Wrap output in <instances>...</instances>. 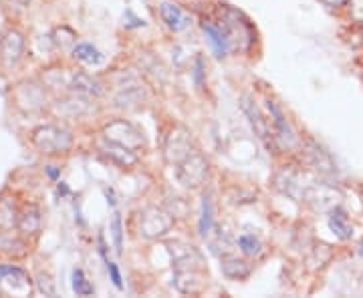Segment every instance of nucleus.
Wrapping results in <instances>:
<instances>
[{"label": "nucleus", "mask_w": 363, "mask_h": 298, "mask_svg": "<svg viewBox=\"0 0 363 298\" xmlns=\"http://www.w3.org/2000/svg\"><path fill=\"white\" fill-rule=\"evenodd\" d=\"M362 37H363V25H362Z\"/></svg>", "instance_id": "35"}, {"label": "nucleus", "mask_w": 363, "mask_h": 298, "mask_svg": "<svg viewBox=\"0 0 363 298\" xmlns=\"http://www.w3.org/2000/svg\"><path fill=\"white\" fill-rule=\"evenodd\" d=\"M47 173H49V178H51V180H57V178H59V169H55L52 168V166H47Z\"/></svg>", "instance_id": "32"}, {"label": "nucleus", "mask_w": 363, "mask_h": 298, "mask_svg": "<svg viewBox=\"0 0 363 298\" xmlns=\"http://www.w3.org/2000/svg\"><path fill=\"white\" fill-rule=\"evenodd\" d=\"M315 182L317 180L313 178L311 173L295 169L293 166H285L274 176V188L285 195H289V197L297 200V202L303 200V194L307 192V188Z\"/></svg>", "instance_id": "2"}, {"label": "nucleus", "mask_w": 363, "mask_h": 298, "mask_svg": "<svg viewBox=\"0 0 363 298\" xmlns=\"http://www.w3.org/2000/svg\"><path fill=\"white\" fill-rule=\"evenodd\" d=\"M4 276H18V278H25V270L18 268V266H6V264H0V280Z\"/></svg>", "instance_id": "31"}, {"label": "nucleus", "mask_w": 363, "mask_h": 298, "mask_svg": "<svg viewBox=\"0 0 363 298\" xmlns=\"http://www.w3.org/2000/svg\"><path fill=\"white\" fill-rule=\"evenodd\" d=\"M301 147H303V156H305L307 166L313 168L317 176L327 178V180L337 178V166L323 145H319L315 139H305V142H301Z\"/></svg>", "instance_id": "5"}, {"label": "nucleus", "mask_w": 363, "mask_h": 298, "mask_svg": "<svg viewBox=\"0 0 363 298\" xmlns=\"http://www.w3.org/2000/svg\"><path fill=\"white\" fill-rule=\"evenodd\" d=\"M33 143L39 147L43 154L55 156V154H65L73 145V135L59 125H45L33 133Z\"/></svg>", "instance_id": "1"}, {"label": "nucleus", "mask_w": 363, "mask_h": 298, "mask_svg": "<svg viewBox=\"0 0 363 298\" xmlns=\"http://www.w3.org/2000/svg\"><path fill=\"white\" fill-rule=\"evenodd\" d=\"M143 89L140 85H130L125 89H121V93L117 95L116 105L121 109H135L138 105H142L143 101Z\"/></svg>", "instance_id": "21"}, {"label": "nucleus", "mask_w": 363, "mask_h": 298, "mask_svg": "<svg viewBox=\"0 0 363 298\" xmlns=\"http://www.w3.org/2000/svg\"><path fill=\"white\" fill-rule=\"evenodd\" d=\"M71 278H73V290H75L77 297H91V294L95 292V288H93V285L87 280V276H85V273H83L81 268H75Z\"/></svg>", "instance_id": "24"}, {"label": "nucleus", "mask_w": 363, "mask_h": 298, "mask_svg": "<svg viewBox=\"0 0 363 298\" xmlns=\"http://www.w3.org/2000/svg\"><path fill=\"white\" fill-rule=\"evenodd\" d=\"M174 273H186V270H204V258L198 252V248L184 242H169L168 244Z\"/></svg>", "instance_id": "9"}, {"label": "nucleus", "mask_w": 363, "mask_h": 298, "mask_svg": "<svg viewBox=\"0 0 363 298\" xmlns=\"http://www.w3.org/2000/svg\"><path fill=\"white\" fill-rule=\"evenodd\" d=\"M174 226V216L164 207L147 206L140 214V236L147 240L164 238Z\"/></svg>", "instance_id": "3"}, {"label": "nucleus", "mask_w": 363, "mask_h": 298, "mask_svg": "<svg viewBox=\"0 0 363 298\" xmlns=\"http://www.w3.org/2000/svg\"><path fill=\"white\" fill-rule=\"evenodd\" d=\"M40 224V214L37 207H30L28 212H25L23 220H21V230L23 232H37Z\"/></svg>", "instance_id": "25"}, {"label": "nucleus", "mask_w": 363, "mask_h": 298, "mask_svg": "<svg viewBox=\"0 0 363 298\" xmlns=\"http://www.w3.org/2000/svg\"><path fill=\"white\" fill-rule=\"evenodd\" d=\"M14 2H16V4H18V6H26V4H28V2H30V0H14Z\"/></svg>", "instance_id": "34"}, {"label": "nucleus", "mask_w": 363, "mask_h": 298, "mask_svg": "<svg viewBox=\"0 0 363 298\" xmlns=\"http://www.w3.org/2000/svg\"><path fill=\"white\" fill-rule=\"evenodd\" d=\"M99 149H101V154H104L109 161L117 164L119 168L130 169L138 164V156H135L133 149L125 147V145H119V143L116 142H109V139H105V137L104 142L99 143Z\"/></svg>", "instance_id": "11"}, {"label": "nucleus", "mask_w": 363, "mask_h": 298, "mask_svg": "<svg viewBox=\"0 0 363 298\" xmlns=\"http://www.w3.org/2000/svg\"><path fill=\"white\" fill-rule=\"evenodd\" d=\"M23 51H25V35L18 30H9L0 45V61L4 63V67L11 69L21 61Z\"/></svg>", "instance_id": "10"}, {"label": "nucleus", "mask_w": 363, "mask_h": 298, "mask_svg": "<svg viewBox=\"0 0 363 298\" xmlns=\"http://www.w3.org/2000/svg\"><path fill=\"white\" fill-rule=\"evenodd\" d=\"M105 268H107V273H109V278H111V282L116 286L117 290H121L123 288V278H121V273H119V268H117L116 262H111V260H105Z\"/></svg>", "instance_id": "29"}, {"label": "nucleus", "mask_w": 363, "mask_h": 298, "mask_svg": "<svg viewBox=\"0 0 363 298\" xmlns=\"http://www.w3.org/2000/svg\"><path fill=\"white\" fill-rule=\"evenodd\" d=\"M242 109H245V113H247L248 121H250V125H252V130L255 133L259 135L260 142H264L269 147L272 145V135H271V125H269V121L262 117L260 113V109L255 105V101L250 99V97H245V103H242Z\"/></svg>", "instance_id": "14"}, {"label": "nucleus", "mask_w": 363, "mask_h": 298, "mask_svg": "<svg viewBox=\"0 0 363 298\" xmlns=\"http://www.w3.org/2000/svg\"><path fill=\"white\" fill-rule=\"evenodd\" d=\"M160 16H162L164 25L174 33H182L190 26V16L184 13L176 2H169V0H164L160 4Z\"/></svg>", "instance_id": "15"}, {"label": "nucleus", "mask_w": 363, "mask_h": 298, "mask_svg": "<svg viewBox=\"0 0 363 298\" xmlns=\"http://www.w3.org/2000/svg\"><path fill=\"white\" fill-rule=\"evenodd\" d=\"M104 137L109 139V142L119 143V145H125V147H130L133 151L142 149L143 145H145L142 131L138 130L133 123L125 121V119H116L109 125H105Z\"/></svg>", "instance_id": "8"}, {"label": "nucleus", "mask_w": 363, "mask_h": 298, "mask_svg": "<svg viewBox=\"0 0 363 298\" xmlns=\"http://www.w3.org/2000/svg\"><path fill=\"white\" fill-rule=\"evenodd\" d=\"M267 107H269V113H271L272 123H274V127H277V137L285 143L286 147H295V145H298L301 139L297 137L295 130L291 127V123L286 121V117L283 115L281 107L274 103V101H267Z\"/></svg>", "instance_id": "12"}, {"label": "nucleus", "mask_w": 363, "mask_h": 298, "mask_svg": "<svg viewBox=\"0 0 363 298\" xmlns=\"http://www.w3.org/2000/svg\"><path fill=\"white\" fill-rule=\"evenodd\" d=\"M345 8H347V16H350L351 23H355V25H363V0H350L347 4H345Z\"/></svg>", "instance_id": "28"}, {"label": "nucleus", "mask_w": 363, "mask_h": 298, "mask_svg": "<svg viewBox=\"0 0 363 298\" xmlns=\"http://www.w3.org/2000/svg\"><path fill=\"white\" fill-rule=\"evenodd\" d=\"M111 232H113V244H116L117 254L123 252V226H121V216L113 214V220H111Z\"/></svg>", "instance_id": "27"}, {"label": "nucleus", "mask_w": 363, "mask_h": 298, "mask_svg": "<svg viewBox=\"0 0 363 298\" xmlns=\"http://www.w3.org/2000/svg\"><path fill=\"white\" fill-rule=\"evenodd\" d=\"M341 192H339L335 185H331V183H323V182H317L313 183L307 188V192L303 194V200L301 202H305V204H309L313 210H317V212H331L333 207L341 206Z\"/></svg>", "instance_id": "7"}, {"label": "nucleus", "mask_w": 363, "mask_h": 298, "mask_svg": "<svg viewBox=\"0 0 363 298\" xmlns=\"http://www.w3.org/2000/svg\"><path fill=\"white\" fill-rule=\"evenodd\" d=\"M220 270L230 280H245L250 276L252 268L247 260L233 256V254H224V256H220Z\"/></svg>", "instance_id": "17"}, {"label": "nucleus", "mask_w": 363, "mask_h": 298, "mask_svg": "<svg viewBox=\"0 0 363 298\" xmlns=\"http://www.w3.org/2000/svg\"><path fill=\"white\" fill-rule=\"evenodd\" d=\"M212 224H214V206H212V197L202 195V210H200V218H198V234L202 238H206L212 232Z\"/></svg>", "instance_id": "22"}, {"label": "nucleus", "mask_w": 363, "mask_h": 298, "mask_svg": "<svg viewBox=\"0 0 363 298\" xmlns=\"http://www.w3.org/2000/svg\"><path fill=\"white\" fill-rule=\"evenodd\" d=\"M69 87L73 91L83 93V95H93V97L101 95V85L93 77H89L87 73H75L69 81Z\"/></svg>", "instance_id": "20"}, {"label": "nucleus", "mask_w": 363, "mask_h": 298, "mask_svg": "<svg viewBox=\"0 0 363 298\" xmlns=\"http://www.w3.org/2000/svg\"><path fill=\"white\" fill-rule=\"evenodd\" d=\"M37 285H39V290L43 292V294H47V297H55V294H57V288H55V285H52V280L49 274H39Z\"/></svg>", "instance_id": "30"}, {"label": "nucleus", "mask_w": 363, "mask_h": 298, "mask_svg": "<svg viewBox=\"0 0 363 298\" xmlns=\"http://www.w3.org/2000/svg\"><path fill=\"white\" fill-rule=\"evenodd\" d=\"M202 30H204L208 42H210V49L214 51L216 59H224L228 55V51H230V39H228L224 26L214 25L210 21H204L202 23Z\"/></svg>", "instance_id": "13"}, {"label": "nucleus", "mask_w": 363, "mask_h": 298, "mask_svg": "<svg viewBox=\"0 0 363 298\" xmlns=\"http://www.w3.org/2000/svg\"><path fill=\"white\" fill-rule=\"evenodd\" d=\"M329 228H331V232L337 236L339 240H351V236H353V224H351L350 216H347V212L343 210L341 206L333 207L331 212H329Z\"/></svg>", "instance_id": "18"}, {"label": "nucleus", "mask_w": 363, "mask_h": 298, "mask_svg": "<svg viewBox=\"0 0 363 298\" xmlns=\"http://www.w3.org/2000/svg\"><path fill=\"white\" fill-rule=\"evenodd\" d=\"M238 248L245 256L252 258V256H259L262 244L255 234H242V236H238Z\"/></svg>", "instance_id": "23"}, {"label": "nucleus", "mask_w": 363, "mask_h": 298, "mask_svg": "<svg viewBox=\"0 0 363 298\" xmlns=\"http://www.w3.org/2000/svg\"><path fill=\"white\" fill-rule=\"evenodd\" d=\"M174 285L182 294H198L204 290L206 285V273L204 270H186V273H174Z\"/></svg>", "instance_id": "16"}, {"label": "nucleus", "mask_w": 363, "mask_h": 298, "mask_svg": "<svg viewBox=\"0 0 363 298\" xmlns=\"http://www.w3.org/2000/svg\"><path fill=\"white\" fill-rule=\"evenodd\" d=\"M194 154V142H192V133L176 125L174 130L169 131V135L166 137V145H164V156L169 166H180L186 157H190Z\"/></svg>", "instance_id": "6"}, {"label": "nucleus", "mask_w": 363, "mask_h": 298, "mask_svg": "<svg viewBox=\"0 0 363 298\" xmlns=\"http://www.w3.org/2000/svg\"><path fill=\"white\" fill-rule=\"evenodd\" d=\"M192 79H194V85L198 89L204 87V79H206V63H204V57L198 55L194 61V67H192Z\"/></svg>", "instance_id": "26"}, {"label": "nucleus", "mask_w": 363, "mask_h": 298, "mask_svg": "<svg viewBox=\"0 0 363 298\" xmlns=\"http://www.w3.org/2000/svg\"><path fill=\"white\" fill-rule=\"evenodd\" d=\"M325 2H327L329 6H345L350 0H325Z\"/></svg>", "instance_id": "33"}, {"label": "nucleus", "mask_w": 363, "mask_h": 298, "mask_svg": "<svg viewBox=\"0 0 363 298\" xmlns=\"http://www.w3.org/2000/svg\"><path fill=\"white\" fill-rule=\"evenodd\" d=\"M73 57L81 61V63H85V65L91 67H97L101 65L105 61V55L97 47H93L91 42H79L77 47L73 49Z\"/></svg>", "instance_id": "19"}, {"label": "nucleus", "mask_w": 363, "mask_h": 298, "mask_svg": "<svg viewBox=\"0 0 363 298\" xmlns=\"http://www.w3.org/2000/svg\"><path fill=\"white\" fill-rule=\"evenodd\" d=\"M208 176H210V166H208L206 157L200 154H192L190 157H186L180 166H176V178L188 190L202 188L206 183Z\"/></svg>", "instance_id": "4"}]
</instances>
